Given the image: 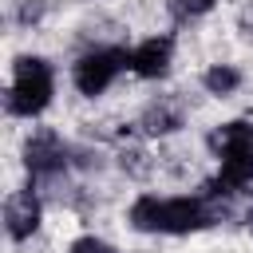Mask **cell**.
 Instances as JSON below:
<instances>
[{
    "label": "cell",
    "mask_w": 253,
    "mask_h": 253,
    "mask_svg": "<svg viewBox=\"0 0 253 253\" xmlns=\"http://www.w3.org/2000/svg\"><path fill=\"white\" fill-rule=\"evenodd\" d=\"M249 186H253V150L221 158V174H217V182L210 190H217L225 198V194H237V190H249Z\"/></svg>",
    "instance_id": "9c48e42d"
},
{
    "label": "cell",
    "mask_w": 253,
    "mask_h": 253,
    "mask_svg": "<svg viewBox=\"0 0 253 253\" xmlns=\"http://www.w3.org/2000/svg\"><path fill=\"white\" fill-rule=\"evenodd\" d=\"M24 166H28L36 178H55V174L67 166V146H63V138H59L51 126H40L36 134H28V142H24Z\"/></svg>",
    "instance_id": "277c9868"
},
{
    "label": "cell",
    "mask_w": 253,
    "mask_h": 253,
    "mask_svg": "<svg viewBox=\"0 0 253 253\" xmlns=\"http://www.w3.org/2000/svg\"><path fill=\"white\" fill-rule=\"evenodd\" d=\"M245 225H249V233H253V210H249V217H245Z\"/></svg>",
    "instance_id": "2e32d148"
},
{
    "label": "cell",
    "mask_w": 253,
    "mask_h": 253,
    "mask_svg": "<svg viewBox=\"0 0 253 253\" xmlns=\"http://www.w3.org/2000/svg\"><path fill=\"white\" fill-rule=\"evenodd\" d=\"M119 166H123L126 174H134V178H146V174L154 170L150 154H146V150H138V146H126V150L119 154Z\"/></svg>",
    "instance_id": "8fae6325"
},
{
    "label": "cell",
    "mask_w": 253,
    "mask_h": 253,
    "mask_svg": "<svg viewBox=\"0 0 253 253\" xmlns=\"http://www.w3.org/2000/svg\"><path fill=\"white\" fill-rule=\"evenodd\" d=\"M71 253H119V249L107 245V241H99V237H75L71 241Z\"/></svg>",
    "instance_id": "5bb4252c"
},
{
    "label": "cell",
    "mask_w": 253,
    "mask_h": 253,
    "mask_svg": "<svg viewBox=\"0 0 253 253\" xmlns=\"http://www.w3.org/2000/svg\"><path fill=\"white\" fill-rule=\"evenodd\" d=\"M51 91H55V79H51V67L40 59V55H20L16 59V75H12V87H8V115H20V119H32L40 115L47 103H51Z\"/></svg>",
    "instance_id": "7a4b0ae2"
},
{
    "label": "cell",
    "mask_w": 253,
    "mask_h": 253,
    "mask_svg": "<svg viewBox=\"0 0 253 253\" xmlns=\"http://www.w3.org/2000/svg\"><path fill=\"white\" fill-rule=\"evenodd\" d=\"M166 8H170L174 20H198L213 8V0H166Z\"/></svg>",
    "instance_id": "7c38bea8"
},
{
    "label": "cell",
    "mask_w": 253,
    "mask_h": 253,
    "mask_svg": "<svg viewBox=\"0 0 253 253\" xmlns=\"http://www.w3.org/2000/svg\"><path fill=\"white\" fill-rule=\"evenodd\" d=\"M202 83H206L210 95H233V91L241 87V71L229 67V63H213V67L202 75Z\"/></svg>",
    "instance_id": "30bf717a"
},
{
    "label": "cell",
    "mask_w": 253,
    "mask_h": 253,
    "mask_svg": "<svg viewBox=\"0 0 253 253\" xmlns=\"http://www.w3.org/2000/svg\"><path fill=\"white\" fill-rule=\"evenodd\" d=\"M210 150L217 154V158H229V154H245V150H253V123H221V126H213L210 130Z\"/></svg>",
    "instance_id": "52a82bcc"
},
{
    "label": "cell",
    "mask_w": 253,
    "mask_h": 253,
    "mask_svg": "<svg viewBox=\"0 0 253 253\" xmlns=\"http://www.w3.org/2000/svg\"><path fill=\"white\" fill-rule=\"evenodd\" d=\"M170 55H174V43L166 36H150L130 51V71L142 79H158L170 71Z\"/></svg>",
    "instance_id": "8992f818"
},
{
    "label": "cell",
    "mask_w": 253,
    "mask_h": 253,
    "mask_svg": "<svg viewBox=\"0 0 253 253\" xmlns=\"http://www.w3.org/2000/svg\"><path fill=\"white\" fill-rule=\"evenodd\" d=\"M4 225H8V237L12 241H28L40 229V198L32 190H16L4 202Z\"/></svg>",
    "instance_id": "5b68a950"
},
{
    "label": "cell",
    "mask_w": 253,
    "mask_h": 253,
    "mask_svg": "<svg viewBox=\"0 0 253 253\" xmlns=\"http://www.w3.org/2000/svg\"><path fill=\"white\" fill-rule=\"evenodd\" d=\"M130 225L142 233H198L225 217V202L217 190H206L202 198H154L142 194L130 206Z\"/></svg>",
    "instance_id": "6da1fadb"
},
{
    "label": "cell",
    "mask_w": 253,
    "mask_h": 253,
    "mask_svg": "<svg viewBox=\"0 0 253 253\" xmlns=\"http://www.w3.org/2000/svg\"><path fill=\"white\" fill-rule=\"evenodd\" d=\"M43 12H47V0H20L16 20H20L24 28H32V24H40V20H43Z\"/></svg>",
    "instance_id": "4fadbf2b"
},
{
    "label": "cell",
    "mask_w": 253,
    "mask_h": 253,
    "mask_svg": "<svg viewBox=\"0 0 253 253\" xmlns=\"http://www.w3.org/2000/svg\"><path fill=\"white\" fill-rule=\"evenodd\" d=\"M241 28H245V32H253V4H249V8H241Z\"/></svg>",
    "instance_id": "9a60e30c"
},
{
    "label": "cell",
    "mask_w": 253,
    "mask_h": 253,
    "mask_svg": "<svg viewBox=\"0 0 253 253\" xmlns=\"http://www.w3.org/2000/svg\"><path fill=\"white\" fill-rule=\"evenodd\" d=\"M178 126H182V107H178L174 99H158V103H150V107L138 115V130L150 134V138L174 134Z\"/></svg>",
    "instance_id": "ba28073f"
},
{
    "label": "cell",
    "mask_w": 253,
    "mask_h": 253,
    "mask_svg": "<svg viewBox=\"0 0 253 253\" xmlns=\"http://www.w3.org/2000/svg\"><path fill=\"white\" fill-rule=\"evenodd\" d=\"M123 67H130V55L123 47H95V51L79 55V63H75V87H79V95H87V99L103 95Z\"/></svg>",
    "instance_id": "3957f363"
}]
</instances>
